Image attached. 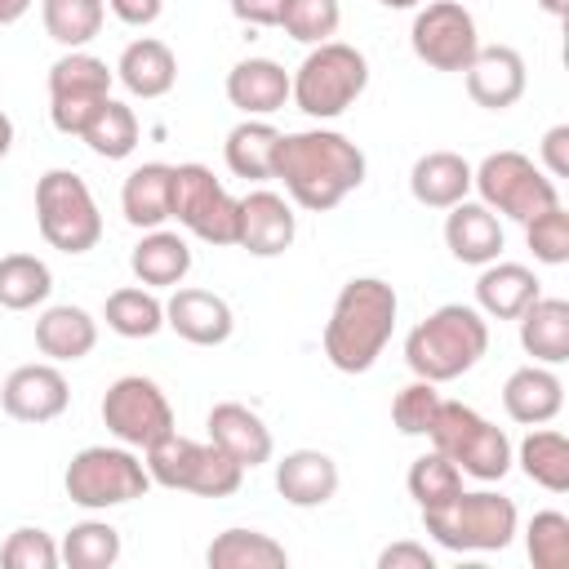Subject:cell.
Here are the masks:
<instances>
[{
    "label": "cell",
    "instance_id": "6da1fadb",
    "mask_svg": "<svg viewBox=\"0 0 569 569\" xmlns=\"http://www.w3.org/2000/svg\"><path fill=\"white\" fill-rule=\"evenodd\" d=\"M271 178L284 182L293 204H302L311 213H325V209L342 204L365 182V151L338 129L280 133Z\"/></svg>",
    "mask_w": 569,
    "mask_h": 569
},
{
    "label": "cell",
    "instance_id": "7a4b0ae2",
    "mask_svg": "<svg viewBox=\"0 0 569 569\" xmlns=\"http://www.w3.org/2000/svg\"><path fill=\"white\" fill-rule=\"evenodd\" d=\"M400 298L378 276H356L338 289L333 311L325 320V356L338 373H365L382 356L396 329Z\"/></svg>",
    "mask_w": 569,
    "mask_h": 569
},
{
    "label": "cell",
    "instance_id": "3957f363",
    "mask_svg": "<svg viewBox=\"0 0 569 569\" xmlns=\"http://www.w3.org/2000/svg\"><path fill=\"white\" fill-rule=\"evenodd\" d=\"M485 351H489V320L467 302L436 307L405 338V365L413 369V378H427L436 387L476 369Z\"/></svg>",
    "mask_w": 569,
    "mask_h": 569
},
{
    "label": "cell",
    "instance_id": "277c9868",
    "mask_svg": "<svg viewBox=\"0 0 569 569\" xmlns=\"http://www.w3.org/2000/svg\"><path fill=\"white\" fill-rule=\"evenodd\" d=\"M369 84V62L356 44L325 40L289 76V98L311 120H338Z\"/></svg>",
    "mask_w": 569,
    "mask_h": 569
},
{
    "label": "cell",
    "instance_id": "5b68a950",
    "mask_svg": "<svg viewBox=\"0 0 569 569\" xmlns=\"http://www.w3.org/2000/svg\"><path fill=\"white\" fill-rule=\"evenodd\" d=\"M36 227L58 253H89L102 240V213L76 169H49L36 182Z\"/></svg>",
    "mask_w": 569,
    "mask_h": 569
},
{
    "label": "cell",
    "instance_id": "8992f818",
    "mask_svg": "<svg viewBox=\"0 0 569 569\" xmlns=\"http://www.w3.org/2000/svg\"><path fill=\"white\" fill-rule=\"evenodd\" d=\"M431 449H440L462 476L476 480H502L511 471V440L502 427H493L489 418H480L471 405L462 400H440L431 427H427Z\"/></svg>",
    "mask_w": 569,
    "mask_h": 569
},
{
    "label": "cell",
    "instance_id": "52a82bcc",
    "mask_svg": "<svg viewBox=\"0 0 569 569\" xmlns=\"http://www.w3.org/2000/svg\"><path fill=\"white\" fill-rule=\"evenodd\" d=\"M516 502L493 493V489H476V493H458L445 507H427L422 525L427 533L449 547V551H502L516 538Z\"/></svg>",
    "mask_w": 569,
    "mask_h": 569
},
{
    "label": "cell",
    "instance_id": "ba28073f",
    "mask_svg": "<svg viewBox=\"0 0 569 569\" xmlns=\"http://www.w3.org/2000/svg\"><path fill=\"white\" fill-rule=\"evenodd\" d=\"M62 489L76 507L107 511V507H124L142 498L151 489V476H147V462L129 445H89L67 462Z\"/></svg>",
    "mask_w": 569,
    "mask_h": 569
},
{
    "label": "cell",
    "instance_id": "9c48e42d",
    "mask_svg": "<svg viewBox=\"0 0 569 569\" xmlns=\"http://www.w3.org/2000/svg\"><path fill=\"white\" fill-rule=\"evenodd\" d=\"M471 187L480 191V204H489L502 218L529 222L542 209L560 204L556 178H547L525 151H489L476 169H471Z\"/></svg>",
    "mask_w": 569,
    "mask_h": 569
},
{
    "label": "cell",
    "instance_id": "30bf717a",
    "mask_svg": "<svg viewBox=\"0 0 569 569\" xmlns=\"http://www.w3.org/2000/svg\"><path fill=\"white\" fill-rule=\"evenodd\" d=\"M111 67L84 49H67L49 67V120L58 133H84L98 107L111 98Z\"/></svg>",
    "mask_w": 569,
    "mask_h": 569
},
{
    "label": "cell",
    "instance_id": "8fae6325",
    "mask_svg": "<svg viewBox=\"0 0 569 569\" xmlns=\"http://www.w3.org/2000/svg\"><path fill=\"white\" fill-rule=\"evenodd\" d=\"M102 427L129 445V449H151L156 440H164L173 427V405L160 391V382L142 378V373H124L107 387L102 396Z\"/></svg>",
    "mask_w": 569,
    "mask_h": 569
},
{
    "label": "cell",
    "instance_id": "7c38bea8",
    "mask_svg": "<svg viewBox=\"0 0 569 569\" xmlns=\"http://www.w3.org/2000/svg\"><path fill=\"white\" fill-rule=\"evenodd\" d=\"M236 196L204 164H173L169 218H178L204 244H236Z\"/></svg>",
    "mask_w": 569,
    "mask_h": 569
},
{
    "label": "cell",
    "instance_id": "4fadbf2b",
    "mask_svg": "<svg viewBox=\"0 0 569 569\" xmlns=\"http://www.w3.org/2000/svg\"><path fill=\"white\" fill-rule=\"evenodd\" d=\"M409 44H413L418 62H427L431 71H467V62L480 49L476 18L458 0H431L413 13Z\"/></svg>",
    "mask_w": 569,
    "mask_h": 569
},
{
    "label": "cell",
    "instance_id": "5bb4252c",
    "mask_svg": "<svg viewBox=\"0 0 569 569\" xmlns=\"http://www.w3.org/2000/svg\"><path fill=\"white\" fill-rule=\"evenodd\" d=\"M236 204H240L236 209V244L244 253L276 258V253H284L293 244L298 218H293V209H289L284 196H276V191H249Z\"/></svg>",
    "mask_w": 569,
    "mask_h": 569
},
{
    "label": "cell",
    "instance_id": "9a60e30c",
    "mask_svg": "<svg viewBox=\"0 0 569 569\" xmlns=\"http://www.w3.org/2000/svg\"><path fill=\"white\" fill-rule=\"evenodd\" d=\"M462 76H467L471 102L485 107V111H507V107H516V102L525 98V84H529L525 58H520L511 44H480Z\"/></svg>",
    "mask_w": 569,
    "mask_h": 569
},
{
    "label": "cell",
    "instance_id": "2e32d148",
    "mask_svg": "<svg viewBox=\"0 0 569 569\" xmlns=\"http://www.w3.org/2000/svg\"><path fill=\"white\" fill-rule=\"evenodd\" d=\"M0 405L18 422H53L71 405V387L58 365H18L0 387Z\"/></svg>",
    "mask_w": 569,
    "mask_h": 569
},
{
    "label": "cell",
    "instance_id": "e0dca14e",
    "mask_svg": "<svg viewBox=\"0 0 569 569\" xmlns=\"http://www.w3.org/2000/svg\"><path fill=\"white\" fill-rule=\"evenodd\" d=\"M164 325L191 347H222L236 329V316L213 289H173V298L164 302Z\"/></svg>",
    "mask_w": 569,
    "mask_h": 569
},
{
    "label": "cell",
    "instance_id": "ac0fdd59",
    "mask_svg": "<svg viewBox=\"0 0 569 569\" xmlns=\"http://www.w3.org/2000/svg\"><path fill=\"white\" fill-rule=\"evenodd\" d=\"M204 427H209V440H213L227 458H236L244 471L271 462V449H276L271 427H267L249 405H240V400H222V405L209 409Z\"/></svg>",
    "mask_w": 569,
    "mask_h": 569
},
{
    "label": "cell",
    "instance_id": "d6986e66",
    "mask_svg": "<svg viewBox=\"0 0 569 569\" xmlns=\"http://www.w3.org/2000/svg\"><path fill=\"white\" fill-rule=\"evenodd\" d=\"M445 244H449V253L458 262L485 267V262H493L502 253L507 240H502V222H498V213L489 204L458 200V204H449V218H445Z\"/></svg>",
    "mask_w": 569,
    "mask_h": 569
},
{
    "label": "cell",
    "instance_id": "ffe728a7",
    "mask_svg": "<svg viewBox=\"0 0 569 569\" xmlns=\"http://www.w3.org/2000/svg\"><path fill=\"white\" fill-rule=\"evenodd\" d=\"M502 409L520 427H542L565 409V382L551 373V365H525L502 382Z\"/></svg>",
    "mask_w": 569,
    "mask_h": 569
},
{
    "label": "cell",
    "instance_id": "44dd1931",
    "mask_svg": "<svg viewBox=\"0 0 569 569\" xmlns=\"http://www.w3.org/2000/svg\"><path fill=\"white\" fill-rule=\"evenodd\" d=\"M276 489L289 507H325L338 493V462L325 449H289L276 462Z\"/></svg>",
    "mask_w": 569,
    "mask_h": 569
},
{
    "label": "cell",
    "instance_id": "7402d4cb",
    "mask_svg": "<svg viewBox=\"0 0 569 569\" xmlns=\"http://www.w3.org/2000/svg\"><path fill=\"white\" fill-rule=\"evenodd\" d=\"M227 102L244 116H271L289 102V71L271 58H240L227 71Z\"/></svg>",
    "mask_w": 569,
    "mask_h": 569
},
{
    "label": "cell",
    "instance_id": "603a6c76",
    "mask_svg": "<svg viewBox=\"0 0 569 569\" xmlns=\"http://www.w3.org/2000/svg\"><path fill=\"white\" fill-rule=\"evenodd\" d=\"M36 347L40 356H49L53 365H76L98 347V320L84 307H44L36 320Z\"/></svg>",
    "mask_w": 569,
    "mask_h": 569
},
{
    "label": "cell",
    "instance_id": "cb8c5ba5",
    "mask_svg": "<svg viewBox=\"0 0 569 569\" xmlns=\"http://www.w3.org/2000/svg\"><path fill=\"white\" fill-rule=\"evenodd\" d=\"M542 293L538 276L525 262H485L480 280H476V311L493 316V320H516L533 298Z\"/></svg>",
    "mask_w": 569,
    "mask_h": 569
},
{
    "label": "cell",
    "instance_id": "d4e9b609",
    "mask_svg": "<svg viewBox=\"0 0 569 569\" xmlns=\"http://www.w3.org/2000/svg\"><path fill=\"white\" fill-rule=\"evenodd\" d=\"M169 200H173V164H164V160L138 164L120 187L124 222L142 227V231H156L169 222Z\"/></svg>",
    "mask_w": 569,
    "mask_h": 569
},
{
    "label": "cell",
    "instance_id": "484cf974",
    "mask_svg": "<svg viewBox=\"0 0 569 569\" xmlns=\"http://www.w3.org/2000/svg\"><path fill=\"white\" fill-rule=\"evenodd\" d=\"M116 80L133 93V98H164L178 80V58L164 40L142 36L133 44H124L120 62H116Z\"/></svg>",
    "mask_w": 569,
    "mask_h": 569
},
{
    "label": "cell",
    "instance_id": "4316f807",
    "mask_svg": "<svg viewBox=\"0 0 569 569\" xmlns=\"http://www.w3.org/2000/svg\"><path fill=\"white\" fill-rule=\"evenodd\" d=\"M409 191L427 209H449L471 191V164L458 151H427L409 169Z\"/></svg>",
    "mask_w": 569,
    "mask_h": 569
},
{
    "label": "cell",
    "instance_id": "83f0119b",
    "mask_svg": "<svg viewBox=\"0 0 569 569\" xmlns=\"http://www.w3.org/2000/svg\"><path fill=\"white\" fill-rule=\"evenodd\" d=\"M129 267H133L138 284H147V289H178L187 280V271H191V249H187V240L178 231L156 227L133 244Z\"/></svg>",
    "mask_w": 569,
    "mask_h": 569
},
{
    "label": "cell",
    "instance_id": "f1b7e54d",
    "mask_svg": "<svg viewBox=\"0 0 569 569\" xmlns=\"http://www.w3.org/2000/svg\"><path fill=\"white\" fill-rule=\"evenodd\" d=\"M520 347L538 365H565L569 360V302L565 298H533L520 316Z\"/></svg>",
    "mask_w": 569,
    "mask_h": 569
},
{
    "label": "cell",
    "instance_id": "f546056e",
    "mask_svg": "<svg viewBox=\"0 0 569 569\" xmlns=\"http://www.w3.org/2000/svg\"><path fill=\"white\" fill-rule=\"evenodd\" d=\"M276 147H280V129L267 124L262 116H244L227 142H222V156H227V169L244 182H267L276 173Z\"/></svg>",
    "mask_w": 569,
    "mask_h": 569
},
{
    "label": "cell",
    "instance_id": "4dcf8cb0",
    "mask_svg": "<svg viewBox=\"0 0 569 569\" xmlns=\"http://www.w3.org/2000/svg\"><path fill=\"white\" fill-rule=\"evenodd\" d=\"M204 560H209V569H284L289 565V551L271 533H258V529H222L209 542Z\"/></svg>",
    "mask_w": 569,
    "mask_h": 569
},
{
    "label": "cell",
    "instance_id": "1f68e13d",
    "mask_svg": "<svg viewBox=\"0 0 569 569\" xmlns=\"http://www.w3.org/2000/svg\"><path fill=\"white\" fill-rule=\"evenodd\" d=\"M516 462H520V471L533 485H542L551 493H565L569 489V440L560 431H551V427L529 431L520 440V449H516Z\"/></svg>",
    "mask_w": 569,
    "mask_h": 569
},
{
    "label": "cell",
    "instance_id": "d6a6232c",
    "mask_svg": "<svg viewBox=\"0 0 569 569\" xmlns=\"http://www.w3.org/2000/svg\"><path fill=\"white\" fill-rule=\"evenodd\" d=\"M53 293V271L36 253H4L0 258V307L31 311Z\"/></svg>",
    "mask_w": 569,
    "mask_h": 569
},
{
    "label": "cell",
    "instance_id": "836d02e7",
    "mask_svg": "<svg viewBox=\"0 0 569 569\" xmlns=\"http://www.w3.org/2000/svg\"><path fill=\"white\" fill-rule=\"evenodd\" d=\"M102 320H107V329L120 333V338H156V333L164 329V302H160L151 289L124 284V289L107 293Z\"/></svg>",
    "mask_w": 569,
    "mask_h": 569
},
{
    "label": "cell",
    "instance_id": "e575fe53",
    "mask_svg": "<svg viewBox=\"0 0 569 569\" xmlns=\"http://www.w3.org/2000/svg\"><path fill=\"white\" fill-rule=\"evenodd\" d=\"M40 18H44V31L53 44L84 49L102 31L107 4L102 0H40Z\"/></svg>",
    "mask_w": 569,
    "mask_h": 569
},
{
    "label": "cell",
    "instance_id": "d590c367",
    "mask_svg": "<svg viewBox=\"0 0 569 569\" xmlns=\"http://www.w3.org/2000/svg\"><path fill=\"white\" fill-rule=\"evenodd\" d=\"M67 569H111L120 560V529L107 520H80L58 547Z\"/></svg>",
    "mask_w": 569,
    "mask_h": 569
},
{
    "label": "cell",
    "instance_id": "8d00e7d4",
    "mask_svg": "<svg viewBox=\"0 0 569 569\" xmlns=\"http://www.w3.org/2000/svg\"><path fill=\"white\" fill-rule=\"evenodd\" d=\"M80 138L89 142L93 156H102V160H124V156H133V147H138V116H133V107L107 98V102L98 107V116L84 124Z\"/></svg>",
    "mask_w": 569,
    "mask_h": 569
},
{
    "label": "cell",
    "instance_id": "74e56055",
    "mask_svg": "<svg viewBox=\"0 0 569 569\" xmlns=\"http://www.w3.org/2000/svg\"><path fill=\"white\" fill-rule=\"evenodd\" d=\"M405 485H409V498L427 511V507H445L449 498L462 493V471H458L440 449H431V453H422V458L409 462Z\"/></svg>",
    "mask_w": 569,
    "mask_h": 569
},
{
    "label": "cell",
    "instance_id": "f35d334b",
    "mask_svg": "<svg viewBox=\"0 0 569 569\" xmlns=\"http://www.w3.org/2000/svg\"><path fill=\"white\" fill-rule=\"evenodd\" d=\"M338 22H342L338 0H284V13H280L284 36L298 40V44H325V40H333Z\"/></svg>",
    "mask_w": 569,
    "mask_h": 569
},
{
    "label": "cell",
    "instance_id": "ab89813d",
    "mask_svg": "<svg viewBox=\"0 0 569 569\" xmlns=\"http://www.w3.org/2000/svg\"><path fill=\"white\" fill-rule=\"evenodd\" d=\"M525 551H529L533 569H565L569 565V516L538 511L525 529Z\"/></svg>",
    "mask_w": 569,
    "mask_h": 569
},
{
    "label": "cell",
    "instance_id": "60d3db41",
    "mask_svg": "<svg viewBox=\"0 0 569 569\" xmlns=\"http://www.w3.org/2000/svg\"><path fill=\"white\" fill-rule=\"evenodd\" d=\"M240 480H244V467L236 458H227L209 440V445H200V458H196V471L187 480V493H196V498H227V493L240 489Z\"/></svg>",
    "mask_w": 569,
    "mask_h": 569
},
{
    "label": "cell",
    "instance_id": "b9f144b4",
    "mask_svg": "<svg viewBox=\"0 0 569 569\" xmlns=\"http://www.w3.org/2000/svg\"><path fill=\"white\" fill-rule=\"evenodd\" d=\"M525 244L533 249L538 262L565 267L569 262V213H565V204H551L538 218H529L525 222Z\"/></svg>",
    "mask_w": 569,
    "mask_h": 569
},
{
    "label": "cell",
    "instance_id": "7bdbcfd3",
    "mask_svg": "<svg viewBox=\"0 0 569 569\" xmlns=\"http://www.w3.org/2000/svg\"><path fill=\"white\" fill-rule=\"evenodd\" d=\"M436 409H440V391H436V382L413 378L409 387L396 391V400H391V422H396L400 436H427Z\"/></svg>",
    "mask_w": 569,
    "mask_h": 569
},
{
    "label": "cell",
    "instance_id": "ee69618b",
    "mask_svg": "<svg viewBox=\"0 0 569 569\" xmlns=\"http://www.w3.org/2000/svg\"><path fill=\"white\" fill-rule=\"evenodd\" d=\"M0 565H4V569H58L62 556H58V542H53L44 529L22 525V529H13V533L4 538Z\"/></svg>",
    "mask_w": 569,
    "mask_h": 569
},
{
    "label": "cell",
    "instance_id": "f6af8a7d",
    "mask_svg": "<svg viewBox=\"0 0 569 569\" xmlns=\"http://www.w3.org/2000/svg\"><path fill=\"white\" fill-rule=\"evenodd\" d=\"M378 569H436V556L422 542H391L378 551Z\"/></svg>",
    "mask_w": 569,
    "mask_h": 569
},
{
    "label": "cell",
    "instance_id": "bcb514c9",
    "mask_svg": "<svg viewBox=\"0 0 569 569\" xmlns=\"http://www.w3.org/2000/svg\"><path fill=\"white\" fill-rule=\"evenodd\" d=\"M542 164L547 178H569V124H551L542 133Z\"/></svg>",
    "mask_w": 569,
    "mask_h": 569
},
{
    "label": "cell",
    "instance_id": "7dc6e473",
    "mask_svg": "<svg viewBox=\"0 0 569 569\" xmlns=\"http://www.w3.org/2000/svg\"><path fill=\"white\" fill-rule=\"evenodd\" d=\"M227 4L249 27H280V13H284V0H227Z\"/></svg>",
    "mask_w": 569,
    "mask_h": 569
},
{
    "label": "cell",
    "instance_id": "c3c4849f",
    "mask_svg": "<svg viewBox=\"0 0 569 569\" xmlns=\"http://www.w3.org/2000/svg\"><path fill=\"white\" fill-rule=\"evenodd\" d=\"M111 4V13L120 18V22H129V27H151L156 18H160V9H164V0H107Z\"/></svg>",
    "mask_w": 569,
    "mask_h": 569
},
{
    "label": "cell",
    "instance_id": "681fc988",
    "mask_svg": "<svg viewBox=\"0 0 569 569\" xmlns=\"http://www.w3.org/2000/svg\"><path fill=\"white\" fill-rule=\"evenodd\" d=\"M31 9V0H0V27H9V22H18L22 13Z\"/></svg>",
    "mask_w": 569,
    "mask_h": 569
},
{
    "label": "cell",
    "instance_id": "f907efd6",
    "mask_svg": "<svg viewBox=\"0 0 569 569\" xmlns=\"http://www.w3.org/2000/svg\"><path fill=\"white\" fill-rule=\"evenodd\" d=\"M538 4H542L551 18H565V13H569V0H538Z\"/></svg>",
    "mask_w": 569,
    "mask_h": 569
},
{
    "label": "cell",
    "instance_id": "816d5d0a",
    "mask_svg": "<svg viewBox=\"0 0 569 569\" xmlns=\"http://www.w3.org/2000/svg\"><path fill=\"white\" fill-rule=\"evenodd\" d=\"M378 4H387V9H418L422 0H378Z\"/></svg>",
    "mask_w": 569,
    "mask_h": 569
}]
</instances>
